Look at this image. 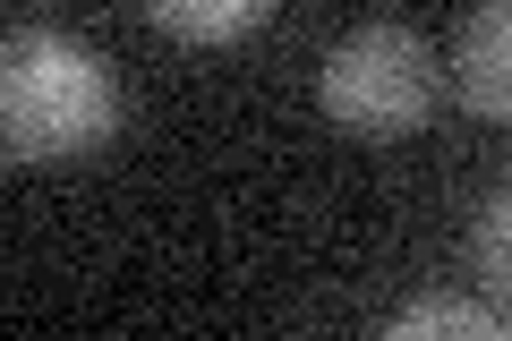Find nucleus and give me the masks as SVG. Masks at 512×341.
<instances>
[{
  "instance_id": "nucleus-1",
  "label": "nucleus",
  "mask_w": 512,
  "mask_h": 341,
  "mask_svg": "<svg viewBox=\"0 0 512 341\" xmlns=\"http://www.w3.org/2000/svg\"><path fill=\"white\" fill-rule=\"evenodd\" d=\"M120 86L77 35L35 18H9L0 35V154L9 162H60L111 137Z\"/></svg>"
},
{
  "instance_id": "nucleus-2",
  "label": "nucleus",
  "mask_w": 512,
  "mask_h": 341,
  "mask_svg": "<svg viewBox=\"0 0 512 341\" xmlns=\"http://www.w3.org/2000/svg\"><path fill=\"white\" fill-rule=\"evenodd\" d=\"M436 86H444L436 43H427L419 26H402V18L350 26V35L325 52V69H316L325 111L342 128H367V137H402V128H419L427 111H436Z\"/></svg>"
},
{
  "instance_id": "nucleus-3",
  "label": "nucleus",
  "mask_w": 512,
  "mask_h": 341,
  "mask_svg": "<svg viewBox=\"0 0 512 341\" xmlns=\"http://www.w3.org/2000/svg\"><path fill=\"white\" fill-rule=\"evenodd\" d=\"M453 86L470 111L512 120V0H487L453 26Z\"/></svg>"
},
{
  "instance_id": "nucleus-4",
  "label": "nucleus",
  "mask_w": 512,
  "mask_h": 341,
  "mask_svg": "<svg viewBox=\"0 0 512 341\" xmlns=\"http://www.w3.org/2000/svg\"><path fill=\"white\" fill-rule=\"evenodd\" d=\"M384 341H512V324L495 316V307H478V299H410L402 316L384 324Z\"/></svg>"
},
{
  "instance_id": "nucleus-5",
  "label": "nucleus",
  "mask_w": 512,
  "mask_h": 341,
  "mask_svg": "<svg viewBox=\"0 0 512 341\" xmlns=\"http://www.w3.org/2000/svg\"><path fill=\"white\" fill-rule=\"evenodd\" d=\"M265 18H274L265 0H154V26H163V35H197V43L256 35Z\"/></svg>"
},
{
  "instance_id": "nucleus-6",
  "label": "nucleus",
  "mask_w": 512,
  "mask_h": 341,
  "mask_svg": "<svg viewBox=\"0 0 512 341\" xmlns=\"http://www.w3.org/2000/svg\"><path fill=\"white\" fill-rule=\"evenodd\" d=\"M478 273H487L495 299H512V188L478 214Z\"/></svg>"
}]
</instances>
